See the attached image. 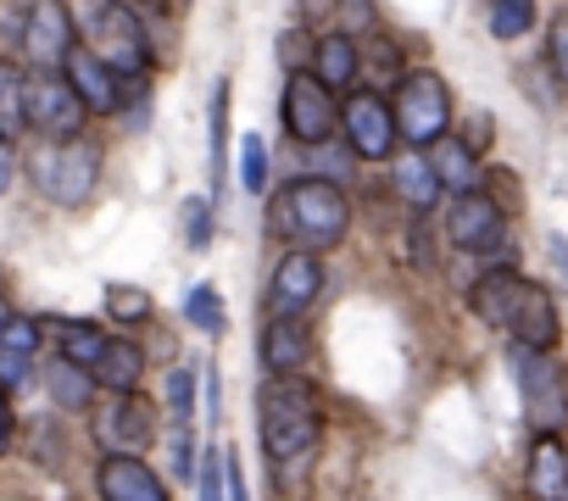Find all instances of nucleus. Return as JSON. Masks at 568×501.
<instances>
[{"label": "nucleus", "mask_w": 568, "mask_h": 501, "mask_svg": "<svg viewBox=\"0 0 568 501\" xmlns=\"http://www.w3.org/2000/svg\"><path fill=\"white\" fill-rule=\"evenodd\" d=\"M229 95H234V84L217 79L212 84V112H206V129H212V184L223 178V162H229Z\"/></svg>", "instance_id": "a878e982"}, {"label": "nucleus", "mask_w": 568, "mask_h": 501, "mask_svg": "<svg viewBox=\"0 0 568 501\" xmlns=\"http://www.w3.org/2000/svg\"><path fill=\"white\" fill-rule=\"evenodd\" d=\"M513 374H518V390L529 401V418L540 434H557L562 423V374L551 362V351H529V346H513Z\"/></svg>", "instance_id": "9d476101"}, {"label": "nucleus", "mask_w": 568, "mask_h": 501, "mask_svg": "<svg viewBox=\"0 0 568 501\" xmlns=\"http://www.w3.org/2000/svg\"><path fill=\"white\" fill-rule=\"evenodd\" d=\"M557 301H551V290L546 285H524V296H518V313H513V324H507V335H513V346H529V351H551L557 346Z\"/></svg>", "instance_id": "dca6fc26"}, {"label": "nucleus", "mask_w": 568, "mask_h": 501, "mask_svg": "<svg viewBox=\"0 0 568 501\" xmlns=\"http://www.w3.org/2000/svg\"><path fill=\"white\" fill-rule=\"evenodd\" d=\"M168 407H173V423H190V412H195V368H173L168 374Z\"/></svg>", "instance_id": "c9c22d12"}, {"label": "nucleus", "mask_w": 568, "mask_h": 501, "mask_svg": "<svg viewBox=\"0 0 568 501\" xmlns=\"http://www.w3.org/2000/svg\"><path fill=\"white\" fill-rule=\"evenodd\" d=\"M352 167H357V156L352 151H341V145H307V178H324V184H352Z\"/></svg>", "instance_id": "c85d7f7f"}, {"label": "nucleus", "mask_w": 568, "mask_h": 501, "mask_svg": "<svg viewBox=\"0 0 568 501\" xmlns=\"http://www.w3.org/2000/svg\"><path fill=\"white\" fill-rule=\"evenodd\" d=\"M206 418H212V423L223 418V385H217V374L206 379Z\"/></svg>", "instance_id": "49530a36"}, {"label": "nucleus", "mask_w": 568, "mask_h": 501, "mask_svg": "<svg viewBox=\"0 0 568 501\" xmlns=\"http://www.w3.org/2000/svg\"><path fill=\"white\" fill-rule=\"evenodd\" d=\"M95 490H101V501H173L162 473L140 457H106L95 468Z\"/></svg>", "instance_id": "4468645a"}, {"label": "nucleus", "mask_w": 568, "mask_h": 501, "mask_svg": "<svg viewBox=\"0 0 568 501\" xmlns=\"http://www.w3.org/2000/svg\"><path fill=\"white\" fill-rule=\"evenodd\" d=\"M535 29V0H490V34L496 40H524Z\"/></svg>", "instance_id": "c756f323"}, {"label": "nucleus", "mask_w": 568, "mask_h": 501, "mask_svg": "<svg viewBox=\"0 0 568 501\" xmlns=\"http://www.w3.org/2000/svg\"><path fill=\"white\" fill-rule=\"evenodd\" d=\"M524 484H529L535 501H568V457H562V440L557 434H535Z\"/></svg>", "instance_id": "4be33fe9"}, {"label": "nucleus", "mask_w": 568, "mask_h": 501, "mask_svg": "<svg viewBox=\"0 0 568 501\" xmlns=\"http://www.w3.org/2000/svg\"><path fill=\"white\" fill-rule=\"evenodd\" d=\"M318 296H324V263L313 257V250H291V257L273 268L267 313H273V318H302Z\"/></svg>", "instance_id": "f8f14e48"}, {"label": "nucleus", "mask_w": 568, "mask_h": 501, "mask_svg": "<svg viewBox=\"0 0 568 501\" xmlns=\"http://www.w3.org/2000/svg\"><path fill=\"white\" fill-rule=\"evenodd\" d=\"M12 318H18V313H12V301H7V296H0V329H7Z\"/></svg>", "instance_id": "de8ad7c7"}, {"label": "nucleus", "mask_w": 568, "mask_h": 501, "mask_svg": "<svg viewBox=\"0 0 568 501\" xmlns=\"http://www.w3.org/2000/svg\"><path fill=\"white\" fill-rule=\"evenodd\" d=\"M278 57H284V68H291V73H307V62H313V40L307 34H278Z\"/></svg>", "instance_id": "ea45409f"}, {"label": "nucleus", "mask_w": 568, "mask_h": 501, "mask_svg": "<svg viewBox=\"0 0 568 501\" xmlns=\"http://www.w3.org/2000/svg\"><path fill=\"white\" fill-rule=\"evenodd\" d=\"M413 263H418V268H435V228H429L424 212H418V223H413Z\"/></svg>", "instance_id": "79ce46f5"}, {"label": "nucleus", "mask_w": 568, "mask_h": 501, "mask_svg": "<svg viewBox=\"0 0 568 501\" xmlns=\"http://www.w3.org/2000/svg\"><path fill=\"white\" fill-rule=\"evenodd\" d=\"M18 51L34 62V73H62V57L73 51V23H68L62 0H29Z\"/></svg>", "instance_id": "9b49d317"}, {"label": "nucleus", "mask_w": 568, "mask_h": 501, "mask_svg": "<svg viewBox=\"0 0 568 501\" xmlns=\"http://www.w3.org/2000/svg\"><path fill=\"white\" fill-rule=\"evenodd\" d=\"M90 379H95V390L106 385L112 396H129V390H140V379H145V351H140L134 340H106V351L95 357Z\"/></svg>", "instance_id": "5701e85b"}, {"label": "nucleus", "mask_w": 568, "mask_h": 501, "mask_svg": "<svg viewBox=\"0 0 568 501\" xmlns=\"http://www.w3.org/2000/svg\"><path fill=\"white\" fill-rule=\"evenodd\" d=\"M435 184L446 195H468V190H485V173H479V156L468 140H435V151H424Z\"/></svg>", "instance_id": "aec40b11"}, {"label": "nucleus", "mask_w": 568, "mask_h": 501, "mask_svg": "<svg viewBox=\"0 0 568 501\" xmlns=\"http://www.w3.org/2000/svg\"><path fill=\"white\" fill-rule=\"evenodd\" d=\"M223 501H251V495H245V479H240V468H234L229 451H223Z\"/></svg>", "instance_id": "37998d69"}, {"label": "nucleus", "mask_w": 568, "mask_h": 501, "mask_svg": "<svg viewBox=\"0 0 568 501\" xmlns=\"http://www.w3.org/2000/svg\"><path fill=\"white\" fill-rule=\"evenodd\" d=\"M396 190H402V201L413 206V212H429L435 206V195H440V184H435V173H429V162H424V151H407V156H396Z\"/></svg>", "instance_id": "393cba45"}, {"label": "nucleus", "mask_w": 568, "mask_h": 501, "mask_svg": "<svg viewBox=\"0 0 568 501\" xmlns=\"http://www.w3.org/2000/svg\"><path fill=\"white\" fill-rule=\"evenodd\" d=\"M346 140H352V156H363V162H385V156H390L396 129H390V106H385V95L357 90V95L346 101Z\"/></svg>", "instance_id": "ddd939ff"}, {"label": "nucleus", "mask_w": 568, "mask_h": 501, "mask_svg": "<svg viewBox=\"0 0 568 501\" xmlns=\"http://www.w3.org/2000/svg\"><path fill=\"white\" fill-rule=\"evenodd\" d=\"M524 274H513V268H496V274H479V285L468 290V307L479 313V324H490V329H501L507 335V324H513V313H518V296H524Z\"/></svg>", "instance_id": "a211bd4d"}, {"label": "nucleus", "mask_w": 568, "mask_h": 501, "mask_svg": "<svg viewBox=\"0 0 568 501\" xmlns=\"http://www.w3.org/2000/svg\"><path fill=\"white\" fill-rule=\"evenodd\" d=\"M12 178H18V156H12V140H0V195L12 190Z\"/></svg>", "instance_id": "a18cd8bd"}, {"label": "nucleus", "mask_w": 568, "mask_h": 501, "mask_svg": "<svg viewBox=\"0 0 568 501\" xmlns=\"http://www.w3.org/2000/svg\"><path fill=\"white\" fill-rule=\"evenodd\" d=\"M195 462H201V501H223V451L206 446Z\"/></svg>", "instance_id": "4c0bfd02"}, {"label": "nucleus", "mask_w": 568, "mask_h": 501, "mask_svg": "<svg viewBox=\"0 0 568 501\" xmlns=\"http://www.w3.org/2000/svg\"><path fill=\"white\" fill-rule=\"evenodd\" d=\"M546 68L557 79L568 73V18H551V29H546Z\"/></svg>", "instance_id": "58836bf2"}, {"label": "nucleus", "mask_w": 568, "mask_h": 501, "mask_svg": "<svg viewBox=\"0 0 568 501\" xmlns=\"http://www.w3.org/2000/svg\"><path fill=\"white\" fill-rule=\"evenodd\" d=\"M184 318H190L201 335H212V340L229 329V307H223V296H217L212 285H195V290L184 296Z\"/></svg>", "instance_id": "bb28decb"}, {"label": "nucleus", "mask_w": 568, "mask_h": 501, "mask_svg": "<svg viewBox=\"0 0 568 501\" xmlns=\"http://www.w3.org/2000/svg\"><path fill=\"white\" fill-rule=\"evenodd\" d=\"M23 18H29V0H0V51H18Z\"/></svg>", "instance_id": "e433bc0d"}, {"label": "nucleus", "mask_w": 568, "mask_h": 501, "mask_svg": "<svg viewBox=\"0 0 568 501\" xmlns=\"http://www.w3.org/2000/svg\"><path fill=\"white\" fill-rule=\"evenodd\" d=\"M256 418H262V451L278 473V484H296V468L307 479V462L324 440V401L302 374L267 379L256 390Z\"/></svg>", "instance_id": "f257e3e1"}, {"label": "nucleus", "mask_w": 568, "mask_h": 501, "mask_svg": "<svg viewBox=\"0 0 568 501\" xmlns=\"http://www.w3.org/2000/svg\"><path fill=\"white\" fill-rule=\"evenodd\" d=\"M446 239L457 250H468V257H490V250L507 245V212H496V201L485 190H468L446 212Z\"/></svg>", "instance_id": "6e6552de"}, {"label": "nucleus", "mask_w": 568, "mask_h": 501, "mask_svg": "<svg viewBox=\"0 0 568 501\" xmlns=\"http://www.w3.org/2000/svg\"><path fill=\"white\" fill-rule=\"evenodd\" d=\"M240 184H245L251 195H262V184H267V145H262L256 134L240 140Z\"/></svg>", "instance_id": "f704fd0d"}, {"label": "nucleus", "mask_w": 568, "mask_h": 501, "mask_svg": "<svg viewBox=\"0 0 568 501\" xmlns=\"http://www.w3.org/2000/svg\"><path fill=\"white\" fill-rule=\"evenodd\" d=\"M335 123H341V106L313 73L284 79V129H291L296 145H324L335 134Z\"/></svg>", "instance_id": "0eeeda50"}, {"label": "nucleus", "mask_w": 568, "mask_h": 501, "mask_svg": "<svg viewBox=\"0 0 568 501\" xmlns=\"http://www.w3.org/2000/svg\"><path fill=\"white\" fill-rule=\"evenodd\" d=\"M34 357H40V329L29 318H12L0 329V390H18L34 379Z\"/></svg>", "instance_id": "412c9836"}, {"label": "nucleus", "mask_w": 568, "mask_h": 501, "mask_svg": "<svg viewBox=\"0 0 568 501\" xmlns=\"http://www.w3.org/2000/svg\"><path fill=\"white\" fill-rule=\"evenodd\" d=\"M307 73H313L329 95L352 90L357 73H363V51H357V40H346V34H324V40H313V62H307Z\"/></svg>", "instance_id": "6ab92c4d"}, {"label": "nucleus", "mask_w": 568, "mask_h": 501, "mask_svg": "<svg viewBox=\"0 0 568 501\" xmlns=\"http://www.w3.org/2000/svg\"><path fill=\"white\" fill-rule=\"evenodd\" d=\"M106 318L118 324H145L151 318V296L140 285H106Z\"/></svg>", "instance_id": "2f4dec72"}, {"label": "nucleus", "mask_w": 568, "mask_h": 501, "mask_svg": "<svg viewBox=\"0 0 568 501\" xmlns=\"http://www.w3.org/2000/svg\"><path fill=\"white\" fill-rule=\"evenodd\" d=\"M385 106H390V129H396L402 140H413V145H435V140H446V129H452V90H446V79L429 73V68L407 73Z\"/></svg>", "instance_id": "20e7f679"}, {"label": "nucleus", "mask_w": 568, "mask_h": 501, "mask_svg": "<svg viewBox=\"0 0 568 501\" xmlns=\"http://www.w3.org/2000/svg\"><path fill=\"white\" fill-rule=\"evenodd\" d=\"M62 79L73 84V95L84 101V112H118V106H123V79L106 73V68H101L90 51H79V45L62 57Z\"/></svg>", "instance_id": "2eb2a0df"}, {"label": "nucleus", "mask_w": 568, "mask_h": 501, "mask_svg": "<svg viewBox=\"0 0 568 501\" xmlns=\"http://www.w3.org/2000/svg\"><path fill=\"white\" fill-rule=\"evenodd\" d=\"M12 429H18V412H12V396L0 390V451L12 446Z\"/></svg>", "instance_id": "c03bdc74"}, {"label": "nucleus", "mask_w": 568, "mask_h": 501, "mask_svg": "<svg viewBox=\"0 0 568 501\" xmlns=\"http://www.w3.org/2000/svg\"><path fill=\"white\" fill-rule=\"evenodd\" d=\"M84 123H90V112L62 73H23V129H34L45 140H79Z\"/></svg>", "instance_id": "423d86ee"}, {"label": "nucleus", "mask_w": 568, "mask_h": 501, "mask_svg": "<svg viewBox=\"0 0 568 501\" xmlns=\"http://www.w3.org/2000/svg\"><path fill=\"white\" fill-rule=\"evenodd\" d=\"M23 129V73L0 68V140H12Z\"/></svg>", "instance_id": "7c9ffc66"}, {"label": "nucleus", "mask_w": 568, "mask_h": 501, "mask_svg": "<svg viewBox=\"0 0 568 501\" xmlns=\"http://www.w3.org/2000/svg\"><path fill=\"white\" fill-rule=\"evenodd\" d=\"M62 7L79 34V51H90L106 73H118V79L151 73V40L129 0H62Z\"/></svg>", "instance_id": "f03ea898"}, {"label": "nucleus", "mask_w": 568, "mask_h": 501, "mask_svg": "<svg viewBox=\"0 0 568 501\" xmlns=\"http://www.w3.org/2000/svg\"><path fill=\"white\" fill-rule=\"evenodd\" d=\"M45 390H51V401H57L62 412H90V407H95V379H90L84 368L62 362V357L45 368Z\"/></svg>", "instance_id": "b1692460"}, {"label": "nucleus", "mask_w": 568, "mask_h": 501, "mask_svg": "<svg viewBox=\"0 0 568 501\" xmlns=\"http://www.w3.org/2000/svg\"><path fill=\"white\" fill-rule=\"evenodd\" d=\"M335 12H341V29H335V34L357 40V34H374V23H379V0H335Z\"/></svg>", "instance_id": "72a5a7b5"}, {"label": "nucleus", "mask_w": 568, "mask_h": 501, "mask_svg": "<svg viewBox=\"0 0 568 501\" xmlns=\"http://www.w3.org/2000/svg\"><path fill=\"white\" fill-rule=\"evenodd\" d=\"M106 340H112V335H101L95 324H84V318H79V324H68V329H62V362H73V368H84V374H90V368H95V357L106 351Z\"/></svg>", "instance_id": "cd10ccee"}, {"label": "nucleus", "mask_w": 568, "mask_h": 501, "mask_svg": "<svg viewBox=\"0 0 568 501\" xmlns=\"http://www.w3.org/2000/svg\"><path fill=\"white\" fill-rule=\"evenodd\" d=\"M95 446L106 451V457H140L151 440H156V412L129 390V396H112L101 412H95Z\"/></svg>", "instance_id": "1a4fd4ad"}, {"label": "nucleus", "mask_w": 568, "mask_h": 501, "mask_svg": "<svg viewBox=\"0 0 568 501\" xmlns=\"http://www.w3.org/2000/svg\"><path fill=\"white\" fill-rule=\"evenodd\" d=\"M346 223H352V201L341 184H324V178H291L278 195H273V234L291 239L296 250H335L346 239Z\"/></svg>", "instance_id": "7ed1b4c3"}, {"label": "nucleus", "mask_w": 568, "mask_h": 501, "mask_svg": "<svg viewBox=\"0 0 568 501\" xmlns=\"http://www.w3.org/2000/svg\"><path fill=\"white\" fill-rule=\"evenodd\" d=\"M168 457H173V462H168V468H173V479H190V473H195V446H190V423H179V429H173V446H168Z\"/></svg>", "instance_id": "a19ab883"}, {"label": "nucleus", "mask_w": 568, "mask_h": 501, "mask_svg": "<svg viewBox=\"0 0 568 501\" xmlns=\"http://www.w3.org/2000/svg\"><path fill=\"white\" fill-rule=\"evenodd\" d=\"M307 351H313V335H307L302 318H267V329H262V368H267V379L302 374Z\"/></svg>", "instance_id": "f3484780"}, {"label": "nucleus", "mask_w": 568, "mask_h": 501, "mask_svg": "<svg viewBox=\"0 0 568 501\" xmlns=\"http://www.w3.org/2000/svg\"><path fill=\"white\" fill-rule=\"evenodd\" d=\"M184 245L206 250L212 245V195H190L184 201Z\"/></svg>", "instance_id": "473e14b6"}, {"label": "nucleus", "mask_w": 568, "mask_h": 501, "mask_svg": "<svg viewBox=\"0 0 568 501\" xmlns=\"http://www.w3.org/2000/svg\"><path fill=\"white\" fill-rule=\"evenodd\" d=\"M34 184H40L57 206L90 201L95 184H101V145H90L84 134H79V140H57L45 156H34Z\"/></svg>", "instance_id": "39448f33"}]
</instances>
